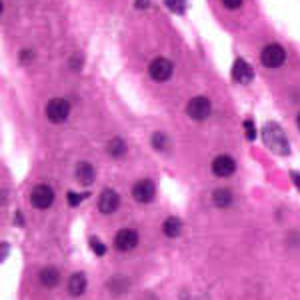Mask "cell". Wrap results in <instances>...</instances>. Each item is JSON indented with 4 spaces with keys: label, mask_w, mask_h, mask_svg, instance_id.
Masks as SVG:
<instances>
[{
    "label": "cell",
    "mask_w": 300,
    "mask_h": 300,
    "mask_svg": "<svg viewBox=\"0 0 300 300\" xmlns=\"http://www.w3.org/2000/svg\"><path fill=\"white\" fill-rule=\"evenodd\" d=\"M166 4H168L170 10H174V12H178V14H182L184 8H186V2H184V0H166Z\"/></svg>",
    "instance_id": "ffe728a7"
},
{
    "label": "cell",
    "mask_w": 300,
    "mask_h": 300,
    "mask_svg": "<svg viewBox=\"0 0 300 300\" xmlns=\"http://www.w3.org/2000/svg\"><path fill=\"white\" fill-rule=\"evenodd\" d=\"M162 232L168 236V238H176V236H180V232H182V222H180V219L170 216V219L164 220Z\"/></svg>",
    "instance_id": "9a60e30c"
},
{
    "label": "cell",
    "mask_w": 300,
    "mask_h": 300,
    "mask_svg": "<svg viewBox=\"0 0 300 300\" xmlns=\"http://www.w3.org/2000/svg\"><path fill=\"white\" fill-rule=\"evenodd\" d=\"M88 194H74V192H68V204L70 206H76V204H80L82 198H86Z\"/></svg>",
    "instance_id": "7402d4cb"
},
{
    "label": "cell",
    "mask_w": 300,
    "mask_h": 300,
    "mask_svg": "<svg viewBox=\"0 0 300 300\" xmlns=\"http://www.w3.org/2000/svg\"><path fill=\"white\" fill-rule=\"evenodd\" d=\"M232 192L228 190V188H216V190L212 192V202L219 206V208H228L230 204H232Z\"/></svg>",
    "instance_id": "2e32d148"
},
{
    "label": "cell",
    "mask_w": 300,
    "mask_h": 300,
    "mask_svg": "<svg viewBox=\"0 0 300 300\" xmlns=\"http://www.w3.org/2000/svg\"><path fill=\"white\" fill-rule=\"evenodd\" d=\"M154 194H156V188H154V182H152V180H138L137 184H134V188H132L134 200H137V202H142V204L152 202Z\"/></svg>",
    "instance_id": "ba28073f"
},
{
    "label": "cell",
    "mask_w": 300,
    "mask_h": 300,
    "mask_svg": "<svg viewBox=\"0 0 300 300\" xmlns=\"http://www.w3.org/2000/svg\"><path fill=\"white\" fill-rule=\"evenodd\" d=\"M298 126H300V114H298Z\"/></svg>",
    "instance_id": "4316f807"
},
{
    "label": "cell",
    "mask_w": 300,
    "mask_h": 300,
    "mask_svg": "<svg viewBox=\"0 0 300 300\" xmlns=\"http://www.w3.org/2000/svg\"><path fill=\"white\" fill-rule=\"evenodd\" d=\"M90 246H92V250H94V252H96L98 256H102V254L106 252V248H104V244H102L100 240H96V238H92V240H90Z\"/></svg>",
    "instance_id": "603a6c76"
},
{
    "label": "cell",
    "mask_w": 300,
    "mask_h": 300,
    "mask_svg": "<svg viewBox=\"0 0 300 300\" xmlns=\"http://www.w3.org/2000/svg\"><path fill=\"white\" fill-rule=\"evenodd\" d=\"M58 280H60V274H58V270L52 268V266H46V268L40 270V282H42V286L54 288L56 284H58Z\"/></svg>",
    "instance_id": "e0dca14e"
},
{
    "label": "cell",
    "mask_w": 300,
    "mask_h": 300,
    "mask_svg": "<svg viewBox=\"0 0 300 300\" xmlns=\"http://www.w3.org/2000/svg\"><path fill=\"white\" fill-rule=\"evenodd\" d=\"M74 176H76V180H78L80 184L88 186V184H92V180H94V168L88 162H78L76 164V170H74Z\"/></svg>",
    "instance_id": "4fadbf2b"
},
{
    "label": "cell",
    "mask_w": 300,
    "mask_h": 300,
    "mask_svg": "<svg viewBox=\"0 0 300 300\" xmlns=\"http://www.w3.org/2000/svg\"><path fill=\"white\" fill-rule=\"evenodd\" d=\"M152 146L156 148V150H166L168 148V140L164 137L162 132H156L154 137H152Z\"/></svg>",
    "instance_id": "d6986e66"
},
{
    "label": "cell",
    "mask_w": 300,
    "mask_h": 300,
    "mask_svg": "<svg viewBox=\"0 0 300 300\" xmlns=\"http://www.w3.org/2000/svg\"><path fill=\"white\" fill-rule=\"evenodd\" d=\"M262 137H264V142L270 146V150H274L276 154H288V152H290V148H288V140H286L284 132H282V128H280L276 122L264 124Z\"/></svg>",
    "instance_id": "6da1fadb"
},
{
    "label": "cell",
    "mask_w": 300,
    "mask_h": 300,
    "mask_svg": "<svg viewBox=\"0 0 300 300\" xmlns=\"http://www.w3.org/2000/svg\"><path fill=\"white\" fill-rule=\"evenodd\" d=\"M70 114V104L68 100L64 98H52L48 104H46V118L52 122V124H60L68 118Z\"/></svg>",
    "instance_id": "3957f363"
},
{
    "label": "cell",
    "mask_w": 300,
    "mask_h": 300,
    "mask_svg": "<svg viewBox=\"0 0 300 300\" xmlns=\"http://www.w3.org/2000/svg\"><path fill=\"white\" fill-rule=\"evenodd\" d=\"M84 290H86V276L82 272L72 274L68 280V292L72 296H80V294H84Z\"/></svg>",
    "instance_id": "5bb4252c"
},
{
    "label": "cell",
    "mask_w": 300,
    "mask_h": 300,
    "mask_svg": "<svg viewBox=\"0 0 300 300\" xmlns=\"http://www.w3.org/2000/svg\"><path fill=\"white\" fill-rule=\"evenodd\" d=\"M126 152V142L122 138H112L108 142V154L114 158H120Z\"/></svg>",
    "instance_id": "ac0fdd59"
},
{
    "label": "cell",
    "mask_w": 300,
    "mask_h": 300,
    "mask_svg": "<svg viewBox=\"0 0 300 300\" xmlns=\"http://www.w3.org/2000/svg\"><path fill=\"white\" fill-rule=\"evenodd\" d=\"M222 2H224V6L230 8V10H234V8H238V6L242 4V0H222Z\"/></svg>",
    "instance_id": "cb8c5ba5"
},
{
    "label": "cell",
    "mask_w": 300,
    "mask_h": 300,
    "mask_svg": "<svg viewBox=\"0 0 300 300\" xmlns=\"http://www.w3.org/2000/svg\"><path fill=\"white\" fill-rule=\"evenodd\" d=\"M138 6H148V0H138Z\"/></svg>",
    "instance_id": "484cf974"
},
{
    "label": "cell",
    "mask_w": 300,
    "mask_h": 300,
    "mask_svg": "<svg viewBox=\"0 0 300 300\" xmlns=\"http://www.w3.org/2000/svg\"><path fill=\"white\" fill-rule=\"evenodd\" d=\"M210 100L204 96H194L190 102L186 104V114L190 116L192 120H206L210 116Z\"/></svg>",
    "instance_id": "277c9868"
},
{
    "label": "cell",
    "mask_w": 300,
    "mask_h": 300,
    "mask_svg": "<svg viewBox=\"0 0 300 300\" xmlns=\"http://www.w3.org/2000/svg\"><path fill=\"white\" fill-rule=\"evenodd\" d=\"M244 130H246V138H248V140H254V137H256V128H254V122H252V120H244Z\"/></svg>",
    "instance_id": "44dd1931"
},
{
    "label": "cell",
    "mask_w": 300,
    "mask_h": 300,
    "mask_svg": "<svg viewBox=\"0 0 300 300\" xmlns=\"http://www.w3.org/2000/svg\"><path fill=\"white\" fill-rule=\"evenodd\" d=\"M128 280L124 278V276H114V278H110V282L106 284V288H108V292L114 296V298H118V296H124L126 292H128Z\"/></svg>",
    "instance_id": "7c38bea8"
},
{
    "label": "cell",
    "mask_w": 300,
    "mask_h": 300,
    "mask_svg": "<svg viewBox=\"0 0 300 300\" xmlns=\"http://www.w3.org/2000/svg\"><path fill=\"white\" fill-rule=\"evenodd\" d=\"M148 72L152 76V80L156 82H166L172 76V62L166 58H154L148 66Z\"/></svg>",
    "instance_id": "8992f818"
},
{
    "label": "cell",
    "mask_w": 300,
    "mask_h": 300,
    "mask_svg": "<svg viewBox=\"0 0 300 300\" xmlns=\"http://www.w3.org/2000/svg\"><path fill=\"white\" fill-rule=\"evenodd\" d=\"M234 170H236V162H234V158L228 156V154H220V156H216V158L212 160V172H214L219 178H226V176L234 174Z\"/></svg>",
    "instance_id": "9c48e42d"
},
{
    "label": "cell",
    "mask_w": 300,
    "mask_h": 300,
    "mask_svg": "<svg viewBox=\"0 0 300 300\" xmlns=\"http://www.w3.org/2000/svg\"><path fill=\"white\" fill-rule=\"evenodd\" d=\"M30 202H32L34 208L46 210L54 202V190L48 184H38V186H34L32 192H30Z\"/></svg>",
    "instance_id": "7a4b0ae2"
},
{
    "label": "cell",
    "mask_w": 300,
    "mask_h": 300,
    "mask_svg": "<svg viewBox=\"0 0 300 300\" xmlns=\"http://www.w3.org/2000/svg\"><path fill=\"white\" fill-rule=\"evenodd\" d=\"M292 180H294V184H296V188H298V190H300V174H296V172H294V174H292Z\"/></svg>",
    "instance_id": "d4e9b609"
},
{
    "label": "cell",
    "mask_w": 300,
    "mask_h": 300,
    "mask_svg": "<svg viewBox=\"0 0 300 300\" xmlns=\"http://www.w3.org/2000/svg\"><path fill=\"white\" fill-rule=\"evenodd\" d=\"M260 60L268 68H278L286 60V52H284V48L280 44H268V46H264V50L260 54Z\"/></svg>",
    "instance_id": "5b68a950"
},
{
    "label": "cell",
    "mask_w": 300,
    "mask_h": 300,
    "mask_svg": "<svg viewBox=\"0 0 300 300\" xmlns=\"http://www.w3.org/2000/svg\"><path fill=\"white\" fill-rule=\"evenodd\" d=\"M232 78L236 82H240V84H248V82L254 78V70L250 68V64L246 60L238 58L234 62V66H232Z\"/></svg>",
    "instance_id": "8fae6325"
},
{
    "label": "cell",
    "mask_w": 300,
    "mask_h": 300,
    "mask_svg": "<svg viewBox=\"0 0 300 300\" xmlns=\"http://www.w3.org/2000/svg\"><path fill=\"white\" fill-rule=\"evenodd\" d=\"M114 246H116V250H120V252L134 250L138 246L137 230H132V228H122V230H118V234L114 236Z\"/></svg>",
    "instance_id": "52a82bcc"
},
{
    "label": "cell",
    "mask_w": 300,
    "mask_h": 300,
    "mask_svg": "<svg viewBox=\"0 0 300 300\" xmlns=\"http://www.w3.org/2000/svg\"><path fill=\"white\" fill-rule=\"evenodd\" d=\"M118 204H120V196L116 194L114 190H106L100 192V198H98V208H100V212L102 214H112L116 208H118Z\"/></svg>",
    "instance_id": "30bf717a"
}]
</instances>
